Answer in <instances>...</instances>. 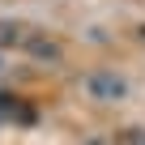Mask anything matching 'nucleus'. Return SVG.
Returning <instances> with one entry per match:
<instances>
[{
    "mask_svg": "<svg viewBox=\"0 0 145 145\" xmlns=\"http://www.w3.org/2000/svg\"><path fill=\"white\" fill-rule=\"evenodd\" d=\"M86 94L98 98V103H120L128 94V81L120 77V72H90L86 77Z\"/></svg>",
    "mask_w": 145,
    "mask_h": 145,
    "instance_id": "f257e3e1",
    "label": "nucleus"
},
{
    "mask_svg": "<svg viewBox=\"0 0 145 145\" xmlns=\"http://www.w3.org/2000/svg\"><path fill=\"white\" fill-rule=\"evenodd\" d=\"M26 51H30L34 60H47V64H56V60L64 56V47H60L56 39H43V34H30V39H26Z\"/></svg>",
    "mask_w": 145,
    "mask_h": 145,
    "instance_id": "f03ea898",
    "label": "nucleus"
},
{
    "mask_svg": "<svg viewBox=\"0 0 145 145\" xmlns=\"http://www.w3.org/2000/svg\"><path fill=\"white\" fill-rule=\"evenodd\" d=\"M30 30L17 26V22H0V47H26Z\"/></svg>",
    "mask_w": 145,
    "mask_h": 145,
    "instance_id": "7ed1b4c3",
    "label": "nucleus"
},
{
    "mask_svg": "<svg viewBox=\"0 0 145 145\" xmlns=\"http://www.w3.org/2000/svg\"><path fill=\"white\" fill-rule=\"evenodd\" d=\"M124 145H145V128H128L124 132Z\"/></svg>",
    "mask_w": 145,
    "mask_h": 145,
    "instance_id": "20e7f679",
    "label": "nucleus"
},
{
    "mask_svg": "<svg viewBox=\"0 0 145 145\" xmlns=\"http://www.w3.org/2000/svg\"><path fill=\"white\" fill-rule=\"evenodd\" d=\"M86 145H103V141H86Z\"/></svg>",
    "mask_w": 145,
    "mask_h": 145,
    "instance_id": "39448f33",
    "label": "nucleus"
}]
</instances>
